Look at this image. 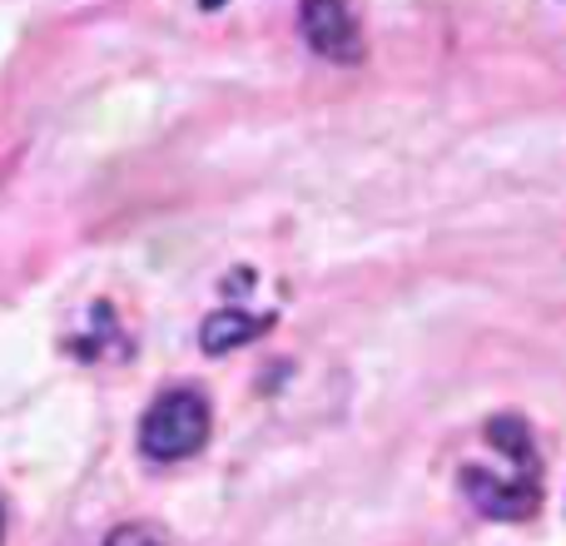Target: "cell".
Wrapping results in <instances>:
<instances>
[{
    "label": "cell",
    "mask_w": 566,
    "mask_h": 546,
    "mask_svg": "<svg viewBox=\"0 0 566 546\" xmlns=\"http://www.w3.org/2000/svg\"><path fill=\"white\" fill-rule=\"evenodd\" d=\"M209 402L195 388H175L165 398H155V408L145 412V428H139V452L149 462H179L195 458L209 442Z\"/></svg>",
    "instance_id": "1"
},
{
    "label": "cell",
    "mask_w": 566,
    "mask_h": 546,
    "mask_svg": "<svg viewBox=\"0 0 566 546\" xmlns=\"http://www.w3.org/2000/svg\"><path fill=\"white\" fill-rule=\"evenodd\" d=\"M298 20H303V40L323 60H333V65H358L363 60V30L348 0H303Z\"/></svg>",
    "instance_id": "2"
},
{
    "label": "cell",
    "mask_w": 566,
    "mask_h": 546,
    "mask_svg": "<svg viewBox=\"0 0 566 546\" xmlns=\"http://www.w3.org/2000/svg\"><path fill=\"white\" fill-rule=\"evenodd\" d=\"M274 328V318H254V313L244 308H219L205 318V333H199V343H205V353H229V348H244V343H254L259 333Z\"/></svg>",
    "instance_id": "4"
},
{
    "label": "cell",
    "mask_w": 566,
    "mask_h": 546,
    "mask_svg": "<svg viewBox=\"0 0 566 546\" xmlns=\"http://www.w3.org/2000/svg\"><path fill=\"white\" fill-rule=\"evenodd\" d=\"M0 537H6V507H0Z\"/></svg>",
    "instance_id": "6"
},
{
    "label": "cell",
    "mask_w": 566,
    "mask_h": 546,
    "mask_svg": "<svg viewBox=\"0 0 566 546\" xmlns=\"http://www.w3.org/2000/svg\"><path fill=\"white\" fill-rule=\"evenodd\" d=\"M205 6H219V0H205Z\"/></svg>",
    "instance_id": "7"
},
{
    "label": "cell",
    "mask_w": 566,
    "mask_h": 546,
    "mask_svg": "<svg viewBox=\"0 0 566 546\" xmlns=\"http://www.w3.org/2000/svg\"><path fill=\"white\" fill-rule=\"evenodd\" d=\"M105 546H169V542H165V532L145 527V522H125V527L109 532Z\"/></svg>",
    "instance_id": "5"
},
{
    "label": "cell",
    "mask_w": 566,
    "mask_h": 546,
    "mask_svg": "<svg viewBox=\"0 0 566 546\" xmlns=\"http://www.w3.org/2000/svg\"><path fill=\"white\" fill-rule=\"evenodd\" d=\"M462 487H468V497L478 502L482 517H492V522H522L537 512V477L507 482V477H492V472H482V468H468L462 472Z\"/></svg>",
    "instance_id": "3"
}]
</instances>
